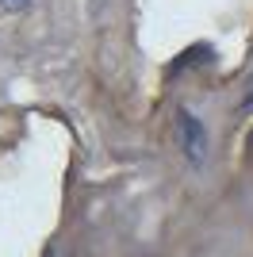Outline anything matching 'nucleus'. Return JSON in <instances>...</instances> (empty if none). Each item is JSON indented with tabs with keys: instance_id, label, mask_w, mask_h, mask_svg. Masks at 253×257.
Masks as SVG:
<instances>
[{
	"instance_id": "obj_1",
	"label": "nucleus",
	"mask_w": 253,
	"mask_h": 257,
	"mask_svg": "<svg viewBox=\"0 0 253 257\" xmlns=\"http://www.w3.org/2000/svg\"><path fill=\"white\" fill-rule=\"evenodd\" d=\"M177 146L192 165H203V161H207V127H203V119L196 115V111H188V107H177Z\"/></svg>"
},
{
	"instance_id": "obj_2",
	"label": "nucleus",
	"mask_w": 253,
	"mask_h": 257,
	"mask_svg": "<svg viewBox=\"0 0 253 257\" xmlns=\"http://www.w3.org/2000/svg\"><path fill=\"white\" fill-rule=\"evenodd\" d=\"M31 0H0V12H23Z\"/></svg>"
},
{
	"instance_id": "obj_3",
	"label": "nucleus",
	"mask_w": 253,
	"mask_h": 257,
	"mask_svg": "<svg viewBox=\"0 0 253 257\" xmlns=\"http://www.w3.org/2000/svg\"><path fill=\"white\" fill-rule=\"evenodd\" d=\"M249 111H253V81H249V96L242 100V115H249Z\"/></svg>"
}]
</instances>
